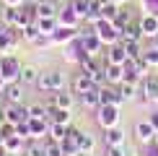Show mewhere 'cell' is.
<instances>
[{
  "label": "cell",
  "mask_w": 158,
  "mask_h": 156,
  "mask_svg": "<svg viewBox=\"0 0 158 156\" xmlns=\"http://www.w3.org/2000/svg\"><path fill=\"white\" fill-rule=\"evenodd\" d=\"M47 120H49V122H60V125H70V109L47 107Z\"/></svg>",
  "instance_id": "4fadbf2b"
},
{
  "label": "cell",
  "mask_w": 158,
  "mask_h": 156,
  "mask_svg": "<svg viewBox=\"0 0 158 156\" xmlns=\"http://www.w3.org/2000/svg\"><path fill=\"white\" fill-rule=\"evenodd\" d=\"M18 76H21V65L13 60V57H3L0 60V78L13 83V81H18Z\"/></svg>",
  "instance_id": "277c9868"
},
{
  "label": "cell",
  "mask_w": 158,
  "mask_h": 156,
  "mask_svg": "<svg viewBox=\"0 0 158 156\" xmlns=\"http://www.w3.org/2000/svg\"><path fill=\"white\" fill-rule=\"evenodd\" d=\"M81 104H83L85 109L101 107V99H98V89H91V91H85V94H81Z\"/></svg>",
  "instance_id": "7402d4cb"
},
{
  "label": "cell",
  "mask_w": 158,
  "mask_h": 156,
  "mask_svg": "<svg viewBox=\"0 0 158 156\" xmlns=\"http://www.w3.org/2000/svg\"><path fill=\"white\" fill-rule=\"evenodd\" d=\"M26 156H44V146L42 143H29V146H26Z\"/></svg>",
  "instance_id": "8d00e7d4"
},
{
  "label": "cell",
  "mask_w": 158,
  "mask_h": 156,
  "mask_svg": "<svg viewBox=\"0 0 158 156\" xmlns=\"http://www.w3.org/2000/svg\"><path fill=\"white\" fill-rule=\"evenodd\" d=\"M156 143H158V133H156Z\"/></svg>",
  "instance_id": "7bdbcfd3"
},
{
  "label": "cell",
  "mask_w": 158,
  "mask_h": 156,
  "mask_svg": "<svg viewBox=\"0 0 158 156\" xmlns=\"http://www.w3.org/2000/svg\"><path fill=\"white\" fill-rule=\"evenodd\" d=\"M143 57H145V63H148V65L158 68V47H153V50H145V52H143Z\"/></svg>",
  "instance_id": "d590c367"
},
{
  "label": "cell",
  "mask_w": 158,
  "mask_h": 156,
  "mask_svg": "<svg viewBox=\"0 0 158 156\" xmlns=\"http://www.w3.org/2000/svg\"><path fill=\"white\" fill-rule=\"evenodd\" d=\"M122 44H124V52H127L130 60H137V57H143V52H140V42H122Z\"/></svg>",
  "instance_id": "f1b7e54d"
},
{
  "label": "cell",
  "mask_w": 158,
  "mask_h": 156,
  "mask_svg": "<svg viewBox=\"0 0 158 156\" xmlns=\"http://www.w3.org/2000/svg\"><path fill=\"white\" fill-rule=\"evenodd\" d=\"M119 94H122V99H132V96H135V83L122 81L119 83Z\"/></svg>",
  "instance_id": "e575fe53"
},
{
  "label": "cell",
  "mask_w": 158,
  "mask_h": 156,
  "mask_svg": "<svg viewBox=\"0 0 158 156\" xmlns=\"http://www.w3.org/2000/svg\"><path fill=\"white\" fill-rule=\"evenodd\" d=\"M39 76H42V73H39L34 65H23V68H21V76H18V83H36Z\"/></svg>",
  "instance_id": "44dd1931"
},
{
  "label": "cell",
  "mask_w": 158,
  "mask_h": 156,
  "mask_svg": "<svg viewBox=\"0 0 158 156\" xmlns=\"http://www.w3.org/2000/svg\"><path fill=\"white\" fill-rule=\"evenodd\" d=\"M119 122V115H117V104H101L98 107V125L101 128H114Z\"/></svg>",
  "instance_id": "3957f363"
},
{
  "label": "cell",
  "mask_w": 158,
  "mask_h": 156,
  "mask_svg": "<svg viewBox=\"0 0 158 156\" xmlns=\"http://www.w3.org/2000/svg\"><path fill=\"white\" fill-rule=\"evenodd\" d=\"M70 5L81 18H88V0H70Z\"/></svg>",
  "instance_id": "836d02e7"
},
{
  "label": "cell",
  "mask_w": 158,
  "mask_h": 156,
  "mask_svg": "<svg viewBox=\"0 0 158 156\" xmlns=\"http://www.w3.org/2000/svg\"><path fill=\"white\" fill-rule=\"evenodd\" d=\"M29 128H31V138H42V135L49 133L47 120H29Z\"/></svg>",
  "instance_id": "603a6c76"
},
{
  "label": "cell",
  "mask_w": 158,
  "mask_h": 156,
  "mask_svg": "<svg viewBox=\"0 0 158 156\" xmlns=\"http://www.w3.org/2000/svg\"><path fill=\"white\" fill-rule=\"evenodd\" d=\"M21 83L18 81H13V83H8L5 86V99H8V104H21Z\"/></svg>",
  "instance_id": "ffe728a7"
},
{
  "label": "cell",
  "mask_w": 158,
  "mask_h": 156,
  "mask_svg": "<svg viewBox=\"0 0 158 156\" xmlns=\"http://www.w3.org/2000/svg\"><path fill=\"white\" fill-rule=\"evenodd\" d=\"M104 73H106V83H111V86L124 81V68H122V65H109V63H106Z\"/></svg>",
  "instance_id": "e0dca14e"
},
{
  "label": "cell",
  "mask_w": 158,
  "mask_h": 156,
  "mask_svg": "<svg viewBox=\"0 0 158 156\" xmlns=\"http://www.w3.org/2000/svg\"><path fill=\"white\" fill-rule=\"evenodd\" d=\"M78 18H81V16H78V13L73 11V5H65V11L60 13V26H70V29H75V26H78Z\"/></svg>",
  "instance_id": "d6986e66"
},
{
  "label": "cell",
  "mask_w": 158,
  "mask_h": 156,
  "mask_svg": "<svg viewBox=\"0 0 158 156\" xmlns=\"http://www.w3.org/2000/svg\"><path fill=\"white\" fill-rule=\"evenodd\" d=\"M0 18H3L5 26H18V21H21V8H8V5H5V8L0 11Z\"/></svg>",
  "instance_id": "ac0fdd59"
},
{
  "label": "cell",
  "mask_w": 158,
  "mask_h": 156,
  "mask_svg": "<svg viewBox=\"0 0 158 156\" xmlns=\"http://www.w3.org/2000/svg\"><path fill=\"white\" fill-rule=\"evenodd\" d=\"M5 5H8V8H21L23 5V0H3Z\"/></svg>",
  "instance_id": "f35d334b"
},
{
  "label": "cell",
  "mask_w": 158,
  "mask_h": 156,
  "mask_svg": "<svg viewBox=\"0 0 158 156\" xmlns=\"http://www.w3.org/2000/svg\"><path fill=\"white\" fill-rule=\"evenodd\" d=\"M98 99H101V104H117V107H119V102H124L122 94H119V89L109 86V83L98 89Z\"/></svg>",
  "instance_id": "ba28073f"
},
{
  "label": "cell",
  "mask_w": 158,
  "mask_h": 156,
  "mask_svg": "<svg viewBox=\"0 0 158 156\" xmlns=\"http://www.w3.org/2000/svg\"><path fill=\"white\" fill-rule=\"evenodd\" d=\"M106 156H124V146H109Z\"/></svg>",
  "instance_id": "74e56055"
},
{
  "label": "cell",
  "mask_w": 158,
  "mask_h": 156,
  "mask_svg": "<svg viewBox=\"0 0 158 156\" xmlns=\"http://www.w3.org/2000/svg\"><path fill=\"white\" fill-rule=\"evenodd\" d=\"M91 89H96V83H94V78H91V76L78 73L73 78V91H75V94H85V91H91Z\"/></svg>",
  "instance_id": "5bb4252c"
},
{
  "label": "cell",
  "mask_w": 158,
  "mask_h": 156,
  "mask_svg": "<svg viewBox=\"0 0 158 156\" xmlns=\"http://www.w3.org/2000/svg\"><path fill=\"white\" fill-rule=\"evenodd\" d=\"M5 143V151L8 154H16V151H21V135H10V138H3Z\"/></svg>",
  "instance_id": "f546056e"
},
{
  "label": "cell",
  "mask_w": 158,
  "mask_h": 156,
  "mask_svg": "<svg viewBox=\"0 0 158 156\" xmlns=\"http://www.w3.org/2000/svg\"><path fill=\"white\" fill-rule=\"evenodd\" d=\"M68 128H70V125H60V122H52V125H49V135H52V141L62 143L65 138H68Z\"/></svg>",
  "instance_id": "d4e9b609"
},
{
  "label": "cell",
  "mask_w": 158,
  "mask_h": 156,
  "mask_svg": "<svg viewBox=\"0 0 158 156\" xmlns=\"http://www.w3.org/2000/svg\"><path fill=\"white\" fill-rule=\"evenodd\" d=\"M73 94H68V91H55V96L44 104V107H62V109H70L73 107Z\"/></svg>",
  "instance_id": "8fae6325"
},
{
  "label": "cell",
  "mask_w": 158,
  "mask_h": 156,
  "mask_svg": "<svg viewBox=\"0 0 158 156\" xmlns=\"http://www.w3.org/2000/svg\"><path fill=\"white\" fill-rule=\"evenodd\" d=\"M111 3H117V5H122V3H127V0H111Z\"/></svg>",
  "instance_id": "60d3db41"
},
{
  "label": "cell",
  "mask_w": 158,
  "mask_h": 156,
  "mask_svg": "<svg viewBox=\"0 0 158 156\" xmlns=\"http://www.w3.org/2000/svg\"><path fill=\"white\" fill-rule=\"evenodd\" d=\"M81 156H94V154H81Z\"/></svg>",
  "instance_id": "b9f144b4"
},
{
  "label": "cell",
  "mask_w": 158,
  "mask_h": 156,
  "mask_svg": "<svg viewBox=\"0 0 158 156\" xmlns=\"http://www.w3.org/2000/svg\"><path fill=\"white\" fill-rule=\"evenodd\" d=\"M130 57H127V52H124V44L122 42H117V44H109V50H106V63L109 65H124Z\"/></svg>",
  "instance_id": "8992f818"
},
{
  "label": "cell",
  "mask_w": 158,
  "mask_h": 156,
  "mask_svg": "<svg viewBox=\"0 0 158 156\" xmlns=\"http://www.w3.org/2000/svg\"><path fill=\"white\" fill-rule=\"evenodd\" d=\"M36 26H39L42 34L52 37V34H55V29H57V18H36Z\"/></svg>",
  "instance_id": "484cf974"
},
{
  "label": "cell",
  "mask_w": 158,
  "mask_h": 156,
  "mask_svg": "<svg viewBox=\"0 0 158 156\" xmlns=\"http://www.w3.org/2000/svg\"><path fill=\"white\" fill-rule=\"evenodd\" d=\"M143 39V29H140V21H130L124 29L119 31V42H140Z\"/></svg>",
  "instance_id": "52a82bcc"
},
{
  "label": "cell",
  "mask_w": 158,
  "mask_h": 156,
  "mask_svg": "<svg viewBox=\"0 0 158 156\" xmlns=\"http://www.w3.org/2000/svg\"><path fill=\"white\" fill-rule=\"evenodd\" d=\"M21 34H23V39H26V42H31V44H34L36 39L42 37V31H39V26H36V24H29L26 29H21Z\"/></svg>",
  "instance_id": "83f0119b"
},
{
  "label": "cell",
  "mask_w": 158,
  "mask_h": 156,
  "mask_svg": "<svg viewBox=\"0 0 158 156\" xmlns=\"http://www.w3.org/2000/svg\"><path fill=\"white\" fill-rule=\"evenodd\" d=\"M106 143H109V146H122V143H124V133H122L117 125L109 128V130H106Z\"/></svg>",
  "instance_id": "4316f807"
},
{
  "label": "cell",
  "mask_w": 158,
  "mask_h": 156,
  "mask_svg": "<svg viewBox=\"0 0 158 156\" xmlns=\"http://www.w3.org/2000/svg\"><path fill=\"white\" fill-rule=\"evenodd\" d=\"M156 133H158V130L150 125V120L148 122H137V125H135V135H137V141H140V143L156 141Z\"/></svg>",
  "instance_id": "9c48e42d"
},
{
  "label": "cell",
  "mask_w": 158,
  "mask_h": 156,
  "mask_svg": "<svg viewBox=\"0 0 158 156\" xmlns=\"http://www.w3.org/2000/svg\"><path fill=\"white\" fill-rule=\"evenodd\" d=\"M34 8H36V18H57V5L52 0H39V3H34Z\"/></svg>",
  "instance_id": "7c38bea8"
},
{
  "label": "cell",
  "mask_w": 158,
  "mask_h": 156,
  "mask_svg": "<svg viewBox=\"0 0 158 156\" xmlns=\"http://www.w3.org/2000/svg\"><path fill=\"white\" fill-rule=\"evenodd\" d=\"M94 31L98 34V39H101L104 44H117L119 42V31L114 29V24L106 21V18H101V21L94 24Z\"/></svg>",
  "instance_id": "7a4b0ae2"
},
{
  "label": "cell",
  "mask_w": 158,
  "mask_h": 156,
  "mask_svg": "<svg viewBox=\"0 0 158 156\" xmlns=\"http://www.w3.org/2000/svg\"><path fill=\"white\" fill-rule=\"evenodd\" d=\"M143 99L145 102H158V76H148L143 81Z\"/></svg>",
  "instance_id": "30bf717a"
},
{
  "label": "cell",
  "mask_w": 158,
  "mask_h": 156,
  "mask_svg": "<svg viewBox=\"0 0 158 156\" xmlns=\"http://www.w3.org/2000/svg\"><path fill=\"white\" fill-rule=\"evenodd\" d=\"M29 120H47V107H42V104L29 107Z\"/></svg>",
  "instance_id": "d6a6232c"
},
{
  "label": "cell",
  "mask_w": 158,
  "mask_h": 156,
  "mask_svg": "<svg viewBox=\"0 0 158 156\" xmlns=\"http://www.w3.org/2000/svg\"><path fill=\"white\" fill-rule=\"evenodd\" d=\"M5 122H13V125H21V122H29V109L21 107V104H8L3 115Z\"/></svg>",
  "instance_id": "5b68a950"
},
{
  "label": "cell",
  "mask_w": 158,
  "mask_h": 156,
  "mask_svg": "<svg viewBox=\"0 0 158 156\" xmlns=\"http://www.w3.org/2000/svg\"><path fill=\"white\" fill-rule=\"evenodd\" d=\"M44 156H65V151H62V143H57V141L44 143Z\"/></svg>",
  "instance_id": "1f68e13d"
},
{
  "label": "cell",
  "mask_w": 158,
  "mask_h": 156,
  "mask_svg": "<svg viewBox=\"0 0 158 156\" xmlns=\"http://www.w3.org/2000/svg\"><path fill=\"white\" fill-rule=\"evenodd\" d=\"M117 13H119V5H117V3H106V5L101 8V18H106V21H114Z\"/></svg>",
  "instance_id": "4dcf8cb0"
},
{
  "label": "cell",
  "mask_w": 158,
  "mask_h": 156,
  "mask_svg": "<svg viewBox=\"0 0 158 156\" xmlns=\"http://www.w3.org/2000/svg\"><path fill=\"white\" fill-rule=\"evenodd\" d=\"M140 29H143V37H158V16H153V13L143 16Z\"/></svg>",
  "instance_id": "9a60e30c"
},
{
  "label": "cell",
  "mask_w": 158,
  "mask_h": 156,
  "mask_svg": "<svg viewBox=\"0 0 158 156\" xmlns=\"http://www.w3.org/2000/svg\"><path fill=\"white\" fill-rule=\"evenodd\" d=\"M150 125L158 130V112H153V115H150Z\"/></svg>",
  "instance_id": "ab89813d"
},
{
  "label": "cell",
  "mask_w": 158,
  "mask_h": 156,
  "mask_svg": "<svg viewBox=\"0 0 158 156\" xmlns=\"http://www.w3.org/2000/svg\"><path fill=\"white\" fill-rule=\"evenodd\" d=\"M36 86H39V91H62V86H65V78H62V73L60 70H47V73H42L39 76V81H36Z\"/></svg>",
  "instance_id": "6da1fadb"
},
{
  "label": "cell",
  "mask_w": 158,
  "mask_h": 156,
  "mask_svg": "<svg viewBox=\"0 0 158 156\" xmlns=\"http://www.w3.org/2000/svg\"><path fill=\"white\" fill-rule=\"evenodd\" d=\"M78 146H81V154H94V148H96V141H94V135H88V133H81V135H78Z\"/></svg>",
  "instance_id": "cb8c5ba5"
},
{
  "label": "cell",
  "mask_w": 158,
  "mask_h": 156,
  "mask_svg": "<svg viewBox=\"0 0 158 156\" xmlns=\"http://www.w3.org/2000/svg\"><path fill=\"white\" fill-rule=\"evenodd\" d=\"M70 39H78V31L70 29V26H57L55 34H52V42L62 44V42H70Z\"/></svg>",
  "instance_id": "2e32d148"
}]
</instances>
